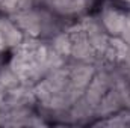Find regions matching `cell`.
I'll list each match as a JSON object with an SVG mask.
<instances>
[{"mask_svg":"<svg viewBox=\"0 0 130 128\" xmlns=\"http://www.w3.org/2000/svg\"><path fill=\"white\" fill-rule=\"evenodd\" d=\"M100 8L97 0H45L44 9L58 20H79Z\"/></svg>","mask_w":130,"mask_h":128,"instance_id":"obj_1","label":"cell"},{"mask_svg":"<svg viewBox=\"0 0 130 128\" xmlns=\"http://www.w3.org/2000/svg\"><path fill=\"white\" fill-rule=\"evenodd\" d=\"M100 26L112 38H121L129 29V9L115 3L100 5Z\"/></svg>","mask_w":130,"mask_h":128,"instance_id":"obj_2","label":"cell"}]
</instances>
